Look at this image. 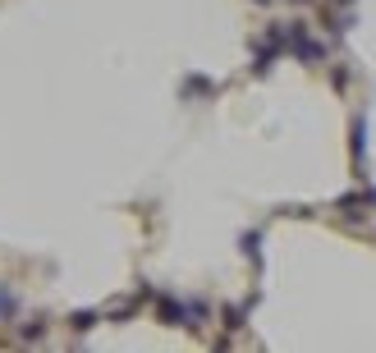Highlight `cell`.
<instances>
[{
    "mask_svg": "<svg viewBox=\"0 0 376 353\" xmlns=\"http://www.w3.org/2000/svg\"><path fill=\"white\" fill-rule=\"evenodd\" d=\"M243 252H248V257H253L257 261V266H262V234H243Z\"/></svg>",
    "mask_w": 376,
    "mask_h": 353,
    "instance_id": "cell-2",
    "label": "cell"
},
{
    "mask_svg": "<svg viewBox=\"0 0 376 353\" xmlns=\"http://www.w3.org/2000/svg\"><path fill=\"white\" fill-rule=\"evenodd\" d=\"M299 5H303V0H299Z\"/></svg>",
    "mask_w": 376,
    "mask_h": 353,
    "instance_id": "cell-9",
    "label": "cell"
},
{
    "mask_svg": "<svg viewBox=\"0 0 376 353\" xmlns=\"http://www.w3.org/2000/svg\"><path fill=\"white\" fill-rule=\"evenodd\" d=\"M97 326V312H74V330H92Z\"/></svg>",
    "mask_w": 376,
    "mask_h": 353,
    "instance_id": "cell-4",
    "label": "cell"
},
{
    "mask_svg": "<svg viewBox=\"0 0 376 353\" xmlns=\"http://www.w3.org/2000/svg\"><path fill=\"white\" fill-rule=\"evenodd\" d=\"M335 5H353V0H335Z\"/></svg>",
    "mask_w": 376,
    "mask_h": 353,
    "instance_id": "cell-7",
    "label": "cell"
},
{
    "mask_svg": "<svg viewBox=\"0 0 376 353\" xmlns=\"http://www.w3.org/2000/svg\"><path fill=\"white\" fill-rule=\"evenodd\" d=\"M225 326H229V330H239V326H243V307H229V312H225Z\"/></svg>",
    "mask_w": 376,
    "mask_h": 353,
    "instance_id": "cell-5",
    "label": "cell"
},
{
    "mask_svg": "<svg viewBox=\"0 0 376 353\" xmlns=\"http://www.w3.org/2000/svg\"><path fill=\"white\" fill-rule=\"evenodd\" d=\"M156 317L166 326H188V307L179 303V298H170V293H161V303H156Z\"/></svg>",
    "mask_w": 376,
    "mask_h": 353,
    "instance_id": "cell-1",
    "label": "cell"
},
{
    "mask_svg": "<svg viewBox=\"0 0 376 353\" xmlns=\"http://www.w3.org/2000/svg\"><path fill=\"white\" fill-rule=\"evenodd\" d=\"M353 152H358V161H362V152H367V124H353Z\"/></svg>",
    "mask_w": 376,
    "mask_h": 353,
    "instance_id": "cell-3",
    "label": "cell"
},
{
    "mask_svg": "<svg viewBox=\"0 0 376 353\" xmlns=\"http://www.w3.org/2000/svg\"><path fill=\"white\" fill-rule=\"evenodd\" d=\"M188 92H211V83H207V78H197V74H193V78H188Z\"/></svg>",
    "mask_w": 376,
    "mask_h": 353,
    "instance_id": "cell-6",
    "label": "cell"
},
{
    "mask_svg": "<svg viewBox=\"0 0 376 353\" xmlns=\"http://www.w3.org/2000/svg\"><path fill=\"white\" fill-rule=\"evenodd\" d=\"M257 5H266V0H257Z\"/></svg>",
    "mask_w": 376,
    "mask_h": 353,
    "instance_id": "cell-8",
    "label": "cell"
}]
</instances>
